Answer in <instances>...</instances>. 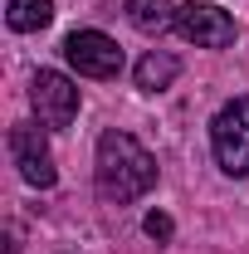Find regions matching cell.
Masks as SVG:
<instances>
[{
    "instance_id": "cell-1",
    "label": "cell",
    "mask_w": 249,
    "mask_h": 254,
    "mask_svg": "<svg viewBox=\"0 0 249 254\" xmlns=\"http://www.w3.org/2000/svg\"><path fill=\"white\" fill-rule=\"evenodd\" d=\"M93 186L108 205H127L156 186V157L123 127H108L98 137V161H93Z\"/></svg>"
},
{
    "instance_id": "cell-2",
    "label": "cell",
    "mask_w": 249,
    "mask_h": 254,
    "mask_svg": "<svg viewBox=\"0 0 249 254\" xmlns=\"http://www.w3.org/2000/svg\"><path fill=\"white\" fill-rule=\"evenodd\" d=\"M210 152L225 176H249V98H230L210 123Z\"/></svg>"
},
{
    "instance_id": "cell-3",
    "label": "cell",
    "mask_w": 249,
    "mask_h": 254,
    "mask_svg": "<svg viewBox=\"0 0 249 254\" xmlns=\"http://www.w3.org/2000/svg\"><path fill=\"white\" fill-rule=\"evenodd\" d=\"M30 103H34V118H39V127H68L73 118H78V83L68 78V73H59V68H39L30 83Z\"/></svg>"
},
{
    "instance_id": "cell-4",
    "label": "cell",
    "mask_w": 249,
    "mask_h": 254,
    "mask_svg": "<svg viewBox=\"0 0 249 254\" xmlns=\"http://www.w3.org/2000/svg\"><path fill=\"white\" fill-rule=\"evenodd\" d=\"M63 59L73 64L83 78H118L123 73V49L103 30H73L63 39Z\"/></svg>"
},
{
    "instance_id": "cell-5",
    "label": "cell",
    "mask_w": 249,
    "mask_h": 254,
    "mask_svg": "<svg viewBox=\"0 0 249 254\" xmlns=\"http://www.w3.org/2000/svg\"><path fill=\"white\" fill-rule=\"evenodd\" d=\"M10 161L20 166V176L30 181V186L49 190L59 181V171H54V152H49V142H44V132L30 123H15L10 127Z\"/></svg>"
},
{
    "instance_id": "cell-6",
    "label": "cell",
    "mask_w": 249,
    "mask_h": 254,
    "mask_svg": "<svg viewBox=\"0 0 249 254\" xmlns=\"http://www.w3.org/2000/svg\"><path fill=\"white\" fill-rule=\"evenodd\" d=\"M176 30H181V39H190L195 49H225V44H235V20H230L220 5H205V0L176 5Z\"/></svg>"
},
{
    "instance_id": "cell-7",
    "label": "cell",
    "mask_w": 249,
    "mask_h": 254,
    "mask_svg": "<svg viewBox=\"0 0 249 254\" xmlns=\"http://www.w3.org/2000/svg\"><path fill=\"white\" fill-rule=\"evenodd\" d=\"M137 88L142 93H161V88H171L176 83V73H181V59L176 54H166V49H152V54H142L137 59Z\"/></svg>"
},
{
    "instance_id": "cell-8",
    "label": "cell",
    "mask_w": 249,
    "mask_h": 254,
    "mask_svg": "<svg viewBox=\"0 0 249 254\" xmlns=\"http://www.w3.org/2000/svg\"><path fill=\"white\" fill-rule=\"evenodd\" d=\"M127 20L142 34H161L176 25V5L171 0H127Z\"/></svg>"
},
{
    "instance_id": "cell-9",
    "label": "cell",
    "mask_w": 249,
    "mask_h": 254,
    "mask_svg": "<svg viewBox=\"0 0 249 254\" xmlns=\"http://www.w3.org/2000/svg\"><path fill=\"white\" fill-rule=\"evenodd\" d=\"M5 20H10V30H20V34L44 30L54 20V0H10L5 5Z\"/></svg>"
},
{
    "instance_id": "cell-10",
    "label": "cell",
    "mask_w": 249,
    "mask_h": 254,
    "mask_svg": "<svg viewBox=\"0 0 249 254\" xmlns=\"http://www.w3.org/2000/svg\"><path fill=\"white\" fill-rule=\"evenodd\" d=\"M142 230H147L152 240H171V235H176V225H171V215H161V210H152V215L142 220Z\"/></svg>"
}]
</instances>
